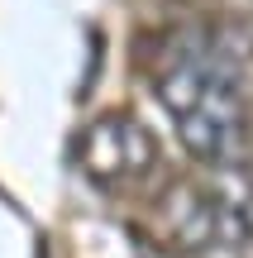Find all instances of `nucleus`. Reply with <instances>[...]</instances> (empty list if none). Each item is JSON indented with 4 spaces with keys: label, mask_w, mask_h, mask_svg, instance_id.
Listing matches in <instances>:
<instances>
[{
    "label": "nucleus",
    "mask_w": 253,
    "mask_h": 258,
    "mask_svg": "<svg viewBox=\"0 0 253 258\" xmlns=\"http://www.w3.org/2000/svg\"><path fill=\"white\" fill-rule=\"evenodd\" d=\"M153 96L196 163H248L253 105L239 72L210 38L172 34L153 57Z\"/></svg>",
    "instance_id": "1"
},
{
    "label": "nucleus",
    "mask_w": 253,
    "mask_h": 258,
    "mask_svg": "<svg viewBox=\"0 0 253 258\" xmlns=\"http://www.w3.org/2000/svg\"><path fill=\"white\" fill-rule=\"evenodd\" d=\"M153 225L177 253H253V167L201 163L158 182Z\"/></svg>",
    "instance_id": "2"
},
{
    "label": "nucleus",
    "mask_w": 253,
    "mask_h": 258,
    "mask_svg": "<svg viewBox=\"0 0 253 258\" xmlns=\"http://www.w3.org/2000/svg\"><path fill=\"white\" fill-rule=\"evenodd\" d=\"M76 172L105 196H134L162 182V148L134 110H101L76 134Z\"/></svg>",
    "instance_id": "3"
}]
</instances>
